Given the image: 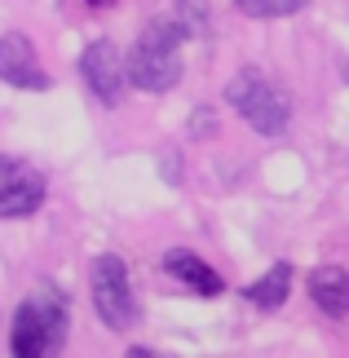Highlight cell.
I'll return each mask as SVG.
<instances>
[{
  "mask_svg": "<svg viewBox=\"0 0 349 358\" xmlns=\"http://www.w3.org/2000/svg\"><path fill=\"white\" fill-rule=\"evenodd\" d=\"M248 18H287V13L305 9V0H234Z\"/></svg>",
  "mask_w": 349,
  "mask_h": 358,
  "instance_id": "11",
  "label": "cell"
},
{
  "mask_svg": "<svg viewBox=\"0 0 349 358\" xmlns=\"http://www.w3.org/2000/svg\"><path fill=\"white\" fill-rule=\"evenodd\" d=\"M66 336V306L53 287H40L18 306L13 314V332H9V350L18 358H45L62 345Z\"/></svg>",
  "mask_w": 349,
  "mask_h": 358,
  "instance_id": "2",
  "label": "cell"
},
{
  "mask_svg": "<svg viewBox=\"0 0 349 358\" xmlns=\"http://www.w3.org/2000/svg\"><path fill=\"white\" fill-rule=\"evenodd\" d=\"M80 76H85V85H89L106 106H115V102L124 98L129 62H124V53L111 45V40H93V45L85 49V58H80Z\"/></svg>",
  "mask_w": 349,
  "mask_h": 358,
  "instance_id": "5",
  "label": "cell"
},
{
  "mask_svg": "<svg viewBox=\"0 0 349 358\" xmlns=\"http://www.w3.org/2000/svg\"><path fill=\"white\" fill-rule=\"evenodd\" d=\"M45 199V177L31 164L0 155V217H27Z\"/></svg>",
  "mask_w": 349,
  "mask_h": 358,
  "instance_id": "6",
  "label": "cell"
},
{
  "mask_svg": "<svg viewBox=\"0 0 349 358\" xmlns=\"http://www.w3.org/2000/svg\"><path fill=\"white\" fill-rule=\"evenodd\" d=\"M226 98L230 106L239 111L248 124H252L257 133L265 137H278L287 129V120H292V102H287V93L274 85V80H265L257 66H248V71H239L226 85Z\"/></svg>",
  "mask_w": 349,
  "mask_h": 358,
  "instance_id": "3",
  "label": "cell"
},
{
  "mask_svg": "<svg viewBox=\"0 0 349 358\" xmlns=\"http://www.w3.org/2000/svg\"><path fill=\"white\" fill-rule=\"evenodd\" d=\"M85 5H97V9H106V5H115V0H85Z\"/></svg>",
  "mask_w": 349,
  "mask_h": 358,
  "instance_id": "12",
  "label": "cell"
},
{
  "mask_svg": "<svg viewBox=\"0 0 349 358\" xmlns=\"http://www.w3.org/2000/svg\"><path fill=\"white\" fill-rule=\"evenodd\" d=\"M287 287H292V266H287V261H278V266H270V274H261L243 296L252 301V306H261V310H278L287 301Z\"/></svg>",
  "mask_w": 349,
  "mask_h": 358,
  "instance_id": "10",
  "label": "cell"
},
{
  "mask_svg": "<svg viewBox=\"0 0 349 358\" xmlns=\"http://www.w3.org/2000/svg\"><path fill=\"white\" fill-rule=\"evenodd\" d=\"M181 40H186V27L173 13L150 22L129 58V80L146 93H169L181 80Z\"/></svg>",
  "mask_w": 349,
  "mask_h": 358,
  "instance_id": "1",
  "label": "cell"
},
{
  "mask_svg": "<svg viewBox=\"0 0 349 358\" xmlns=\"http://www.w3.org/2000/svg\"><path fill=\"white\" fill-rule=\"evenodd\" d=\"M310 296H314V306L323 314L345 319V314H349V274L341 266H318L310 274Z\"/></svg>",
  "mask_w": 349,
  "mask_h": 358,
  "instance_id": "9",
  "label": "cell"
},
{
  "mask_svg": "<svg viewBox=\"0 0 349 358\" xmlns=\"http://www.w3.org/2000/svg\"><path fill=\"white\" fill-rule=\"evenodd\" d=\"M0 80L13 89H49L53 80L45 76V66H40L36 58V49H31V40H27L22 31H9V36H0Z\"/></svg>",
  "mask_w": 349,
  "mask_h": 358,
  "instance_id": "7",
  "label": "cell"
},
{
  "mask_svg": "<svg viewBox=\"0 0 349 358\" xmlns=\"http://www.w3.org/2000/svg\"><path fill=\"white\" fill-rule=\"evenodd\" d=\"M164 270H169L173 279H181L190 292H199V296H217L221 287H226V283H221V274L208 266V261H199L194 252H186V248H173V252L164 257Z\"/></svg>",
  "mask_w": 349,
  "mask_h": 358,
  "instance_id": "8",
  "label": "cell"
},
{
  "mask_svg": "<svg viewBox=\"0 0 349 358\" xmlns=\"http://www.w3.org/2000/svg\"><path fill=\"white\" fill-rule=\"evenodd\" d=\"M93 306H97V319L106 327H124L133 323V283H129V266H124L120 257H97L93 261Z\"/></svg>",
  "mask_w": 349,
  "mask_h": 358,
  "instance_id": "4",
  "label": "cell"
}]
</instances>
